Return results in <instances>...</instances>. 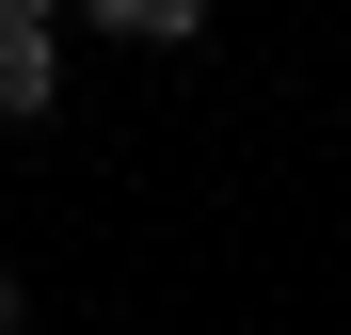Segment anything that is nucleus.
I'll list each match as a JSON object with an SVG mask.
<instances>
[{
  "instance_id": "nucleus-1",
  "label": "nucleus",
  "mask_w": 351,
  "mask_h": 335,
  "mask_svg": "<svg viewBox=\"0 0 351 335\" xmlns=\"http://www.w3.org/2000/svg\"><path fill=\"white\" fill-rule=\"evenodd\" d=\"M48 96H64V32H0V128H32Z\"/></svg>"
},
{
  "instance_id": "nucleus-2",
  "label": "nucleus",
  "mask_w": 351,
  "mask_h": 335,
  "mask_svg": "<svg viewBox=\"0 0 351 335\" xmlns=\"http://www.w3.org/2000/svg\"><path fill=\"white\" fill-rule=\"evenodd\" d=\"M80 32H128V48H192L208 0H80Z\"/></svg>"
},
{
  "instance_id": "nucleus-3",
  "label": "nucleus",
  "mask_w": 351,
  "mask_h": 335,
  "mask_svg": "<svg viewBox=\"0 0 351 335\" xmlns=\"http://www.w3.org/2000/svg\"><path fill=\"white\" fill-rule=\"evenodd\" d=\"M48 16H80V0H0V32H48Z\"/></svg>"
},
{
  "instance_id": "nucleus-4",
  "label": "nucleus",
  "mask_w": 351,
  "mask_h": 335,
  "mask_svg": "<svg viewBox=\"0 0 351 335\" xmlns=\"http://www.w3.org/2000/svg\"><path fill=\"white\" fill-rule=\"evenodd\" d=\"M16 319H32V303H16V271H0V335H16Z\"/></svg>"
}]
</instances>
